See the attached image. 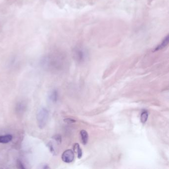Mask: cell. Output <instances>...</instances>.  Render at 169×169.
<instances>
[{
    "mask_svg": "<svg viewBox=\"0 0 169 169\" xmlns=\"http://www.w3.org/2000/svg\"><path fill=\"white\" fill-rule=\"evenodd\" d=\"M73 58L78 63H83L88 58V52L82 47L77 46L73 51Z\"/></svg>",
    "mask_w": 169,
    "mask_h": 169,
    "instance_id": "1",
    "label": "cell"
},
{
    "mask_svg": "<svg viewBox=\"0 0 169 169\" xmlns=\"http://www.w3.org/2000/svg\"><path fill=\"white\" fill-rule=\"evenodd\" d=\"M53 139H54L58 143H61V136H60V135H56L54 136L53 137Z\"/></svg>",
    "mask_w": 169,
    "mask_h": 169,
    "instance_id": "11",
    "label": "cell"
},
{
    "mask_svg": "<svg viewBox=\"0 0 169 169\" xmlns=\"http://www.w3.org/2000/svg\"><path fill=\"white\" fill-rule=\"evenodd\" d=\"M148 117V113L146 111H143L141 114V118H140L141 123H142L143 124L146 123Z\"/></svg>",
    "mask_w": 169,
    "mask_h": 169,
    "instance_id": "9",
    "label": "cell"
},
{
    "mask_svg": "<svg viewBox=\"0 0 169 169\" xmlns=\"http://www.w3.org/2000/svg\"><path fill=\"white\" fill-rule=\"evenodd\" d=\"M47 145H48V148L50 149V151H51V152L52 153H53V154H55V149H54V148L53 147L52 143L51 142H49L47 144Z\"/></svg>",
    "mask_w": 169,
    "mask_h": 169,
    "instance_id": "10",
    "label": "cell"
},
{
    "mask_svg": "<svg viewBox=\"0 0 169 169\" xmlns=\"http://www.w3.org/2000/svg\"><path fill=\"white\" fill-rule=\"evenodd\" d=\"M75 158V154L73 151L71 149L66 150L62 154L61 159L64 162L70 163L73 161Z\"/></svg>",
    "mask_w": 169,
    "mask_h": 169,
    "instance_id": "3",
    "label": "cell"
},
{
    "mask_svg": "<svg viewBox=\"0 0 169 169\" xmlns=\"http://www.w3.org/2000/svg\"><path fill=\"white\" fill-rule=\"evenodd\" d=\"M168 43H169V36L168 35L165 38L162 42L155 49V51H158V50L162 49L164 47H165L166 46H167Z\"/></svg>",
    "mask_w": 169,
    "mask_h": 169,
    "instance_id": "5",
    "label": "cell"
},
{
    "mask_svg": "<svg viewBox=\"0 0 169 169\" xmlns=\"http://www.w3.org/2000/svg\"><path fill=\"white\" fill-rule=\"evenodd\" d=\"M64 121L66 123H68V124H71V123H74L75 122V121L73 119H65L64 120Z\"/></svg>",
    "mask_w": 169,
    "mask_h": 169,
    "instance_id": "13",
    "label": "cell"
},
{
    "mask_svg": "<svg viewBox=\"0 0 169 169\" xmlns=\"http://www.w3.org/2000/svg\"><path fill=\"white\" fill-rule=\"evenodd\" d=\"M73 148H74L75 151L78 154V158H80L82 156V152L81 148L80 147V145L78 143H76L75 144Z\"/></svg>",
    "mask_w": 169,
    "mask_h": 169,
    "instance_id": "7",
    "label": "cell"
},
{
    "mask_svg": "<svg viewBox=\"0 0 169 169\" xmlns=\"http://www.w3.org/2000/svg\"><path fill=\"white\" fill-rule=\"evenodd\" d=\"M49 117L48 110L44 108H41L37 114V120L38 126L40 128H44L46 124Z\"/></svg>",
    "mask_w": 169,
    "mask_h": 169,
    "instance_id": "2",
    "label": "cell"
},
{
    "mask_svg": "<svg viewBox=\"0 0 169 169\" xmlns=\"http://www.w3.org/2000/svg\"><path fill=\"white\" fill-rule=\"evenodd\" d=\"M49 98L52 101H53L54 102H56L58 99V93L57 91L56 90H54V91L52 92L50 94V96H49Z\"/></svg>",
    "mask_w": 169,
    "mask_h": 169,
    "instance_id": "8",
    "label": "cell"
},
{
    "mask_svg": "<svg viewBox=\"0 0 169 169\" xmlns=\"http://www.w3.org/2000/svg\"><path fill=\"white\" fill-rule=\"evenodd\" d=\"M17 166H18V168H20V169H24L25 168L23 166V164L22 163V162L20 161H19L18 160L17 162Z\"/></svg>",
    "mask_w": 169,
    "mask_h": 169,
    "instance_id": "12",
    "label": "cell"
},
{
    "mask_svg": "<svg viewBox=\"0 0 169 169\" xmlns=\"http://www.w3.org/2000/svg\"><path fill=\"white\" fill-rule=\"evenodd\" d=\"M81 140L84 145H86L87 143L88 140V134L87 131L85 130H82L80 131Z\"/></svg>",
    "mask_w": 169,
    "mask_h": 169,
    "instance_id": "6",
    "label": "cell"
},
{
    "mask_svg": "<svg viewBox=\"0 0 169 169\" xmlns=\"http://www.w3.org/2000/svg\"><path fill=\"white\" fill-rule=\"evenodd\" d=\"M13 139V136L10 134H7L5 135L0 136L1 143H8L10 142Z\"/></svg>",
    "mask_w": 169,
    "mask_h": 169,
    "instance_id": "4",
    "label": "cell"
}]
</instances>
